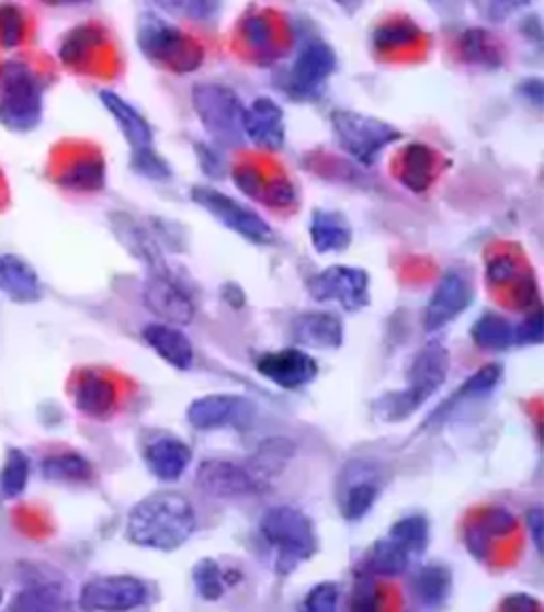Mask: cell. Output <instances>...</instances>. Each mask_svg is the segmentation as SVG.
<instances>
[{"label": "cell", "instance_id": "1", "mask_svg": "<svg viewBox=\"0 0 544 612\" xmlns=\"http://www.w3.org/2000/svg\"><path fill=\"white\" fill-rule=\"evenodd\" d=\"M192 500L179 491H156L138 500L126 519V539L138 548L170 553L196 532Z\"/></svg>", "mask_w": 544, "mask_h": 612}, {"label": "cell", "instance_id": "2", "mask_svg": "<svg viewBox=\"0 0 544 612\" xmlns=\"http://www.w3.org/2000/svg\"><path fill=\"white\" fill-rule=\"evenodd\" d=\"M451 369V358L446 347L432 340L421 347L407 373V387L398 392H387L374 400V415L385 423H398L408 419L423 403H428L446 381Z\"/></svg>", "mask_w": 544, "mask_h": 612}, {"label": "cell", "instance_id": "3", "mask_svg": "<svg viewBox=\"0 0 544 612\" xmlns=\"http://www.w3.org/2000/svg\"><path fill=\"white\" fill-rule=\"evenodd\" d=\"M258 532L274 555L276 575H292L301 564L308 562L317 548L319 536L313 519L305 510L281 505L267 510L260 519Z\"/></svg>", "mask_w": 544, "mask_h": 612}, {"label": "cell", "instance_id": "4", "mask_svg": "<svg viewBox=\"0 0 544 612\" xmlns=\"http://www.w3.org/2000/svg\"><path fill=\"white\" fill-rule=\"evenodd\" d=\"M43 120V83L22 60L0 65V126L15 135L38 128Z\"/></svg>", "mask_w": 544, "mask_h": 612}, {"label": "cell", "instance_id": "5", "mask_svg": "<svg viewBox=\"0 0 544 612\" xmlns=\"http://www.w3.org/2000/svg\"><path fill=\"white\" fill-rule=\"evenodd\" d=\"M136 43L145 58L174 72H192L203 65V49L160 15H143Z\"/></svg>", "mask_w": 544, "mask_h": 612}, {"label": "cell", "instance_id": "6", "mask_svg": "<svg viewBox=\"0 0 544 612\" xmlns=\"http://www.w3.org/2000/svg\"><path fill=\"white\" fill-rule=\"evenodd\" d=\"M332 133L340 149L364 167H373L389 145L403 138L396 126L347 109L332 113Z\"/></svg>", "mask_w": 544, "mask_h": 612}, {"label": "cell", "instance_id": "7", "mask_svg": "<svg viewBox=\"0 0 544 612\" xmlns=\"http://www.w3.org/2000/svg\"><path fill=\"white\" fill-rule=\"evenodd\" d=\"M192 106L217 145L238 147L245 140L242 113L245 106L237 92L219 83H199L192 90Z\"/></svg>", "mask_w": 544, "mask_h": 612}, {"label": "cell", "instance_id": "8", "mask_svg": "<svg viewBox=\"0 0 544 612\" xmlns=\"http://www.w3.org/2000/svg\"><path fill=\"white\" fill-rule=\"evenodd\" d=\"M192 201L206 213H211L222 226H226L228 230H233L235 235L253 245H271L274 240L271 224L260 213H256L253 208L238 203L233 196H228L215 188H204V185L194 188Z\"/></svg>", "mask_w": 544, "mask_h": 612}, {"label": "cell", "instance_id": "9", "mask_svg": "<svg viewBox=\"0 0 544 612\" xmlns=\"http://www.w3.org/2000/svg\"><path fill=\"white\" fill-rule=\"evenodd\" d=\"M308 294L317 303H335L347 313L371 305V276L364 269L335 264L308 279Z\"/></svg>", "mask_w": 544, "mask_h": 612}, {"label": "cell", "instance_id": "10", "mask_svg": "<svg viewBox=\"0 0 544 612\" xmlns=\"http://www.w3.org/2000/svg\"><path fill=\"white\" fill-rule=\"evenodd\" d=\"M151 591L145 580L133 575H104L90 578L79 591L81 611H135L147 604Z\"/></svg>", "mask_w": 544, "mask_h": 612}, {"label": "cell", "instance_id": "11", "mask_svg": "<svg viewBox=\"0 0 544 612\" xmlns=\"http://www.w3.org/2000/svg\"><path fill=\"white\" fill-rule=\"evenodd\" d=\"M196 487L217 500H238L260 496L269 485L253 475L247 464L211 457L196 471Z\"/></svg>", "mask_w": 544, "mask_h": 612}, {"label": "cell", "instance_id": "12", "mask_svg": "<svg viewBox=\"0 0 544 612\" xmlns=\"http://www.w3.org/2000/svg\"><path fill=\"white\" fill-rule=\"evenodd\" d=\"M383 489V471L369 460L349 462L339 475V510L347 521H362Z\"/></svg>", "mask_w": 544, "mask_h": 612}, {"label": "cell", "instance_id": "13", "mask_svg": "<svg viewBox=\"0 0 544 612\" xmlns=\"http://www.w3.org/2000/svg\"><path fill=\"white\" fill-rule=\"evenodd\" d=\"M256 403L238 394H206L190 403L185 417L199 432L226 428H249L256 417Z\"/></svg>", "mask_w": 544, "mask_h": 612}, {"label": "cell", "instance_id": "14", "mask_svg": "<svg viewBox=\"0 0 544 612\" xmlns=\"http://www.w3.org/2000/svg\"><path fill=\"white\" fill-rule=\"evenodd\" d=\"M143 303L160 321L190 326L196 317V303L172 272H149L143 287Z\"/></svg>", "mask_w": 544, "mask_h": 612}, {"label": "cell", "instance_id": "15", "mask_svg": "<svg viewBox=\"0 0 544 612\" xmlns=\"http://www.w3.org/2000/svg\"><path fill=\"white\" fill-rule=\"evenodd\" d=\"M337 70V54L324 41H310L290 68L285 92L298 101L315 99Z\"/></svg>", "mask_w": 544, "mask_h": 612}, {"label": "cell", "instance_id": "16", "mask_svg": "<svg viewBox=\"0 0 544 612\" xmlns=\"http://www.w3.org/2000/svg\"><path fill=\"white\" fill-rule=\"evenodd\" d=\"M253 366L262 378L287 392L308 387L319 374L317 360L301 347H287V349L262 353L256 358Z\"/></svg>", "mask_w": 544, "mask_h": 612}, {"label": "cell", "instance_id": "17", "mask_svg": "<svg viewBox=\"0 0 544 612\" xmlns=\"http://www.w3.org/2000/svg\"><path fill=\"white\" fill-rule=\"evenodd\" d=\"M475 290L464 272L449 271L432 292L423 310V330L434 335L455 321L473 305Z\"/></svg>", "mask_w": 544, "mask_h": 612}, {"label": "cell", "instance_id": "18", "mask_svg": "<svg viewBox=\"0 0 544 612\" xmlns=\"http://www.w3.org/2000/svg\"><path fill=\"white\" fill-rule=\"evenodd\" d=\"M109 226L117 242L138 260L149 272H169V264L162 256L160 242L149 228L138 224L133 215L124 211H115L109 215Z\"/></svg>", "mask_w": 544, "mask_h": 612}, {"label": "cell", "instance_id": "19", "mask_svg": "<svg viewBox=\"0 0 544 612\" xmlns=\"http://www.w3.org/2000/svg\"><path fill=\"white\" fill-rule=\"evenodd\" d=\"M143 460L158 480L174 483L185 475L192 462V449L174 434L158 432L143 444Z\"/></svg>", "mask_w": 544, "mask_h": 612}, {"label": "cell", "instance_id": "20", "mask_svg": "<svg viewBox=\"0 0 544 612\" xmlns=\"http://www.w3.org/2000/svg\"><path fill=\"white\" fill-rule=\"evenodd\" d=\"M242 133L256 147L279 151L285 145V113L272 99H256L242 113Z\"/></svg>", "mask_w": 544, "mask_h": 612}, {"label": "cell", "instance_id": "21", "mask_svg": "<svg viewBox=\"0 0 544 612\" xmlns=\"http://www.w3.org/2000/svg\"><path fill=\"white\" fill-rule=\"evenodd\" d=\"M117 403H120L117 385L101 371L88 369L75 378L72 405L81 415L97 421H104L117 410Z\"/></svg>", "mask_w": 544, "mask_h": 612}, {"label": "cell", "instance_id": "22", "mask_svg": "<svg viewBox=\"0 0 544 612\" xmlns=\"http://www.w3.org/2000/svg\"><path fill=\"white\" fill-rule=\"evenodd\" d=\"M143 342L172 369L185 373L192 371L196 353H194V344L188 339V335L181 330V326H172V324H147L140 332Z\"/></svg>", "mask_w": 544, "mask_h": 612}, {"label": "cell", "instance_id": "23", "mask_svg": "<svg viewBox=\"0 0 544 612\" xmlns=\"http://www.w3.org/2000/svg\"><path fill=\"white\" fill-rule=\"evenodd\" d=\"M292 339L305 349L332 351L344 340V326L330 310H306L292 321Z\"/></svg>", "mask_w": 544, "mask_h": 612}, {"label": "cell", "instance_id": "24", "mask_svg": "<svg viewBox=\"0 0 544 612\" xmlns=\"http://www.w3.org/2000/svg\"><path fill=\"white\" fill-rule=\"evenodd\" d=\"M0 294L15 305H34L43 298V283L33 264L15 253H0Z\"/></svg>", "mask_w": 544, "mask_h": 612}, {"label": "cell", "instance_id": "25", "mask_svg": "<svg viewBox=\"0 0 544 612\" xmlns=\"http://www.w3.org/2000/svg\"><path fill=\"white\" fill-rule=\"evenodd\" d=\"M517 530V517L509 509H485L464 530V543L475 559H487L491 543L510 536Z\"/></svg>", "mask_w": 544, "mask_h": 612}, {"label": "cell", "instance_id": "26", "mask_svg": "<svg viewBox=\"0 0 544 612\" xmlns=\"http://www.w3.org/2000/svg\"><path fill=\"white\" fill-rule=\"evenodd\" d=\"M308 237L313 249L326 256L344 251L353 240V230L349 219L339 211L315 208L308 222Z\"/></svg>", "mask_w": 544, "mask_h": 612}, {"label": "cell", "instance_id": "27", "mask_svg": "<svg viewBox=\"0 0 544 612\" xmlns=\"http://www.w3.org/2000/svg\"><path fill=\"white\" fill-rule=\"evenodd\" d=\"M99 99H101L102 106L115 120L117 128L122 131V135L126 138V143L131 145L133 151L151 147L154 131H151L149 122L143 117V113L138 109H135L131 102L122 99L120 94L111 92V90L99 92Z\"/></svg>", "mask_w": 544, "mask_h": 612}, {"label": "cell", "instance_id": "28", "mask_svg": "<svg viewBox=\"0 0 544 612\" xmlns=\"http://www.w3.org/2000/svg\"><path fill=\"white\" fill-rule=\"evenodd\" d=\"M437 169H439L437 151L423 143H412L400 156L398 179L407 190L421 194V192L430 190V185L439 172Z\"/></svg>", "mask_w": 544, "mask_h": 612}, {"label": "cell", "instance_id": "29", "mask_svg": "<svg viewBox=\"0 0 544 612\" xmlns=\"http://www.w3.org/2000/svg\"><path fill=\"white\" fill-rule=\"evenodd\" d=\"M453 591V575L442 564L421 566L410 577V596L421 609H441Z\"/></svg>", "mask_w": 544, "mask_h": 612}, {"label": "cell", "instance_id": "30", "mask_svg": "<svg viewBox=\"0 0 544 612\" xmlns=\"http://www.w3.org/2000/svg\"><path fill=\"white\" fill-rule=\"evenodd\" d=\"M296 455V442L283 437L264 439L251 453L247 466L262 483H271L272 478L281 475Z\"/></svg>", "mask_w": 544, "mask_h": 612}, {"label": "cell", "instance_id": "31", "mask_svg": "<svg viewBox=\"0 0 544 612\" xmlns=\"http://www.w3.org/2000/svg\"><path fill=\"white\" fill-rule=\"evenodd\" d=\"M412 562V555L405 551L396 541L389 536L378 539L373 546L366 551L362 559V570L374 578L403 577Z\"/></svg>", "mask_w": 544, "mask_h": 612}, {"label": "cell", "instance_id": "32", "mask_svg": "<svg viewBox=\"0 0 544 612\" xmlns=\"http://www.w3.org/2000/svg\"><path fill=\"white\" fill-rule=\"evenodd\" d=\"M502 374H505V369H502L500 364H496V362L480 366V369H478L476 373L471 374V376L464 381V385H462V387H460V389L430 417V423L437 421V419H441L442 421L453 408L457 407V405H462V403H466V400L487 398V396L500 385Z\"/></svg>", "mask_w": 544, "mask_h": 612}, {"label": "cell", "instance_id": "33", "mask_svg": "<svg viewBox=\"0 0 544 612\" xmlns=\"http://www.w3.org/2000/svg\"><path fill=\"white\" fill-rule=\"evenodd\" d=\"M192 582L196 593L206 602H217L226 596L230 587L240 582L237 568L224 566L213 557H204L192 568Z\"/></svg>", "mask_w": 544, "mask_h": 612}, {"label": "cell", "instance_id": "34", "mask_svg": "<svg viewBox=\"0 0 544 612\" xmlns=\"http://www.w3.org/2000/svg\"><path fill=\"white\" fill-rule=\"evenodd\" d=\"M41 475L52 483H65V485H81L92 480L94 468L90 460L77 451H63L47 455L41 462Z\"/></svg>", "mask_w": 544, "mask_h": 612}, {"label": "cell", "instance_id": "35", "mask_svg": "<svg viewBox=\"0 0 544 612\" xmlns=\"http://www.w3.org/2000/svg\"><path fill=\"white\" fill-rule=\"evenodd\" d=\"M104 183H106V167L97 156L79 158L58 174V185L77 194L101 192Z\"/></svg>", "mask_w": 544, "mask_h": 612}, {"label": "cell", "instance_id": "36", "mask_svg": "<svg viewBox=\"0 0 544 612\" xmlns=\"http://www.w3.org/2000/svg\"><path fill=\"white\" fill-rule=\"evenodd\" d=\"M67 607V591L60 580H38L22 589L9 609L11 611H60Z\"/></svg>", "mask_w": 544, "mask_h": 612}, {"label": "cell", "instance_id": "37", "mask_svg": "<svg viewBox=\"0 0 544 612\" xmlns=\"http://www.w3.org/2000/svg\"><path fill=\"white\" fill-rule=\"evenodd\" d=\"M471 337L483 351H507L514 344V326L498 313H485L476 319Z\"/></svg>", "mask_w": 544, "mask_h": 612}, {"label": "cell", "instance_id": "38", "mask_svg": "<svg viewBox=\"0 0 544 612\" xmlns=\"http://www.w3.org/2000/svg\"><path fill=\"white\" fill-rule=\"evenodd\" d=\"M460 49L464 60L473 67L496 68L502 63V49L498 41L480 29H471L462 34Z\"/></svg>", "mask_w": 544, "mask_h": 612}, {"label": "cell", "instance_id": "39", "mask_svg": "<svg viewBox=\"0 0 544 612\" xmlns=\"http://www.w3.org/2000/svg\"><path fill=\"white\" fill-rule=\"evenodd\" d=\"M101 43L102 33L99 29H94V26H79V29H72V31L63 38V43H60L58 58L63 60L65 67H83L86 60L94 54V49H97Z\"/></svg>", "mask_w": 544, "mask_h": 612}, {"label": "cell", "instance_id": "40", "mask_svg": "<svg viewBox=\"0 0 544 612\" xmlns=\"http://www.w3.org/2000/svg\"><path fill=\"white\" fill-rule=\"evenodd\" d=\"M31 480V457L22 449H9L0 468V494L7 500L20 498Z\"/></svg>", "mask_w": 544, "mask_h": 612}, {"label": "cell", "instance_id": "41", "mask_svg": "<svg viewBox=\"0 0 544 612\" xmlns=\"http://www.w3.org/2000/svg\"><path fill=\"white\" fill-rule=\"evenodd\" d=\"M387 536L400 544L412 557H419L421 553H426L430 543V521L423 514H407L389 528Z\"/></svg>", "mask_w": 544, "mask_h": 612}, {"label": "cell", "instance_id": "42", "mask_svg": "<svg viewBox=\"0 0 544 612\" xmlns=\"http://www.w3.org/2000/svg\"><path fill=\"white\" fill-rule=\"evenodd\" d=\"M421 29L410 20H394L378 26L373 33V45L376 52H394L400 47H408L421 38Z\"/></svg>", "mask_w": 544, "mask_h": 612}, {"label": "cell", "instance_id": "43", "mask_svg": "<svg viewBox=\"0 0 544 612\" xmlns=\"http://www.w3.org/2000/svg\"><path fill=\"white\" fill-rule=\"evenodd\" d=\"M29 31V20L22 7L15 2H2L0 4V47L4 52H11L22 45Z\"/></svg>", "mask_w": 544, "mask_h": 612}, {"label": "cell", "instance_id": "44", "mask_svg": "<svg viewBox=\"0 0 544 612\" xmlns=\"http://www.w3.org/2000/svg\"><path fill=\"white\" fill-rule=\"evenodd\" d=\"M528 271L521 269L514 256H496L487 262L485 279L491 287H512L517 281H521Z\"/></svg>", "mask_w": 544, "mask_h": 612}, {"label": "cell", "instance_id": "45", "mask_svg": "<svg viewBox=\"0 0 544 612\" xmlns=\"http://www.w3.org/2000/svg\"><path fill=\"white\" fill-rule=\"evenodd\" d=\"M131 165H133L135 172L145 177V179H149V181H167L172 177L169 162L154 147H145V149L133 151Z\"/></svg>", "mask_w": 544, "mask_h": 612}, {"label": "cell", "instance_id": "46", "mask_svg": "<svg viewBox=\"0 0 544 612\" xmlns=\"http://www.w3.org/2000/svg\"><path fill=\"white\" fill-rule=\"evenodd\" d=\"M383 607V589L374 577H362L349 598V609L351 611L374 612Z\"/></svg>", "mask_w": 544, "mask_h": 612}, {"label": "cell", "instance_id": "47", "mask_svg": "<svg viewBox=\"0 0 544 612\" xmlns=\"http://www.w3.org/2000/svg\"><path fill=\"white\" fill-rule=\"evenodd\" d=\"M340 604V587L337 582H317L305 596L303 609L308 612H335Z\"/></svg>", "mask_w": 544, "mask_h": 612}, {"label": "cell", "instance_id": "48", "mask_svg": "<svg viewBox=\"0 0 544 612\" xmlns=\"http://www.w3.org/2000/svg\"><path fill=\"white\" fill-rule=\"evenodd\" d=\"M296 201H298V192L290 179H285V177L267 179V190H264V199H262V203L267 206L287 208V206H294Z\"/></svg>", "mask_w": 544, "mask_h": 612}, {"label": "cell", "instance_id": "49", "mask_svg": "<svg viewBox=\"0 0 544 612\" xmlns=\"http://www.w3.org/2000/svg\"><path fill=\"white\" fill-rule=\"evenodd\" d=\"M233 179H235L238 190H240L245 196H249L251 201L262 203L264 190H267V179H269V177L262 174V170L258 169V167L245 165V167L235 170Z\"/></svg>", "mask_w": 544, "mask_h": 612}, {"label": "cell", "instance_id": "50", "mask_svg": "<svg viewBox=\"0 0 544 612\" xmlns=\"http://www.w3.org/2000/svg\"><path fill=\"white\" fill-rule=\"evenodd\" d=\"M476 11L489 22H505L512 13L530 4V0H471Z\"/></svg>", "mask_w": 544, "mask_h": 612}, {"label": "cell", "instance_id": "51", "mask_svg": "<svg viewBox=\"0 0 544 612\" xmlns=\"http://www.w3.org/2000/svg\"><path fill=\"white\" fill-rule=\"evenodd\" d=\"M240 29H242V38L247 41V45L251 49H267L271 45V22L264 15H260V13L247 15V20L242 22Z\"/></svg>", "mask_w": 544, "mask_h": 612}, {"label": "cell", "instance_id": "52", "mask_svg": "<svg viewBox=\"0 0 544 612\" xmlns=\"http://www.w3.org/2000/svg\"><path fill=\"white\" fill-rule=\"evenodd\" d=\"M517 344H541L543 342V313L541 308H532L528 317L514 328Z\"/></svg>", "mask_w": 544, "mask_h": 612}, {"label": "cell", "instance_id": "53", "mask_svg": "<svg viewBox=\"0 0 544 612\" xmlns=\"http://www.w3.org/2000/svg\"><path fill=\"white\" fill-rule=\"evenodd\" d=\"M183 15L194 22H206L215 18L222 7V0H170Z\"/></svg>", "mask_w": 544, "mask_h": 612}, {"label": "cell", "instance_id": "54", "mask_svg": "<svg viewBox=\"0 0 544 612\" xmlns=\"http://www.w3.org/2000/svg\"><path fill=\"white\" fill-rule=\"evenodd\" d=\"M196 156H199L201 169H203L208 177H213V179L224 177V172H226V160H224V156H222L215 147L199 143V145H196Z\"/></svg>", "mask_w": 544, "mask_h": 612}, {"label": "cell", "instance_id": "55", "mask_svg": "<svg viewBox=\"0 0 544 612\" xmlns=\"http://www.w3.org/2000/svg\"><path fill=\"white\" fill-rule=\"evenodd\" d=\"M500 611L507 612H534L543 611V602L536 600L532 593H509L500 602Z\"/></svg>", "mask_w": 544, "mask_h": 612}, {"label": "cell", "instance_id": "56", "mask_svg": "<svg viewBox=\"0 0 544 612\" xmlns=\"http://www.w3.org/2000/svg\"><path fill=\"white\" fill-rule=\"evenodd\" d=\"M525 525H528L530 539H532V543L536 546V551H543L544 517L541 507L528 510Z\"/></svg>", "mask_w": 544, "mask_h": 612}, {"label": "cell", "instance_id": "57", "mask_svg": "<svg viewBox=\"0 0 544 612\" xmlns=\"http://www.w3.org/2000/svg\"><path fill=\"white\" fill-rule=\"evenodd\" d=\"M519 94L534 106H543L544 86L541 79H525L519 83Z\"/></svg>", "mask_w": 544, "mask_h": 612}, {"label": "cell", "instance_id": "58", "mask_svg": "<svg viewBox=\"0 0 544 612\" xmlns=\"http://www.w3.org/2000/svg\"><path fill=\"white\" fill-rule=\"evenodd\" d=\"M337 4H339L340 9H344L347 13H355L358 9H362L364 7V2L366 0H335Z\"/></svg>", "mask_w": 544, "mask_h": 612}]
</instances>
